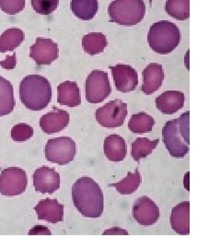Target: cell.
Wrapping results in <instances>:
<instances>
[{"label": "cell", "mask_w": 221, "mask_h": 249, "mask_svg": "<svg viewBox=\"0 0 221 249\" xmlns=\"http://www.w3.org/2000/svg\"><path fill=\"white\" fill-rule=\"evenodd\" d=\"M72 200L84 217L99 218L103 213V193L92 178L82 177L75 182L72 187Z\"/></svg>", "instance_id": "cell-1"}, {"label": "cell", "mask_w": 221, "mask_h": 249, "mask_svg": "<svg viewBox=\"0 0 221 249\" xmlns=\"http://www.w3.org/2000/svg\"><path fill=\"white\" fill-rule=\"evenodd\" d=\"M190 113H184L179 118L166 122L162 128L163 142L170 156L184 158L190 146Z\"/></svg>", "instance_id": "cell-2"}, {"label": "cell", "mask_w": 221, "mask_h": 249, "mask_svg": "<svg viewBox=\"0 0 221 249\" xmlns=\"http://www.w3.org/2000/svg\"><path fill=\"white\" fill-rule=\"evenodd\" d=\"M50 81L41 75H29L19 84V98L23 106L32 111H41L52 100Z\"/></svg>", "instance_id": "cell-3"}, {"label": "cell", "mask_w": 221, "mask_h": 249, "mask_svg": "<svg viewBox=\"0 0 221 249\" xmlns=\"http://www.w3.org/2000/svg\"><path fill=\"white\" fill-rule=\"evenodd\" d=\"M148 42L151 49L159 53L173 52L181 42L179 27L169 20H159L151 25L148 34Z\"/></svg>", "instance_id": "cell-4"}, {"label": "cell", "mask_w": 221, "mask_h": 249, "mask_svg": "<svg viewBox=\"0 0 221 249\" xmlns=\"http://www.w3.org/2000/svg\"><path fill=\"white\" fill-rule=\"evenodd\" d=\"M108 13L112 22L134 26L145 17L146 5L143 0H115L109 5Z\"/></svg>", "instance_id": "cell-5"}, {"label": "cell", "mask_w": 221, "mask_h": 249, "mask_svg": "<svg viewBox=\"0 0 221 249\" xmlns=\"http://www.w3.org/2000/svg\"><path fill=\"white\" fill-rule=\"evenodd\" d=\"M76 153V142L69 137H59L48 140L44 149L46 160L59 165L68 164L75 159Z\"/></svg>", "instance_id": "cell-6"}, {"label": "cell", "mask_w": 221, "mask_h": 249, "mask_svg": "<svg viewBox=\"0 0 221 249\" xmlns=\"http://www.w3.org/2000/svg\"><path fill=\"white\" fill-rule=\"evenodd\" d=\"M127 114V104L120 99H116L98 108L95 118L102 126L115 128L124 124Z\"/></svg>", "instance_id": "cell-7"}, {"label": "cell", "mask_w": 221, "mask_h": 249, "mask_svg": "<svg viewBox=\"0 0 221 249\" xmlns=\"http://www.w3.org/2000/svg\"><path fill=\"white\" fill-rule=\"evenodd\" d=\"M112 92V87L106 72L92 71L85 82L86 100L89 104L102 103Z\"/></svg>", "instance_id": "cell-8"}, {"label": "cell", "mask_w": 221, "mask_h": 249, "mask_svg": "<svg viewBox=\"0 0 221 249\" xmlns=\"http://www.w3.org/2000/svg\"><path fill=\"white\" fill-rule=\"evenodd\" d=\"M26 172L18 167H9L0 174V194L3 196L21 195L26 190Z\"/></svg>", "instance_id": "cell-9"}, {"label": "cell", "mask_w": 221, "mask_h": 249, "mask_svg": "<svg viewBox=\"0 0 221 249\" xmlns=\"http://www.w3.org/2000/svg\"><path fill=\"white\" fill-rule=\"evenodd\" d=\"M58 45L53 40L38 37L35 43L31 46L30 57L38 66L51 65L58 58Z\"/></svg>", "instance_id": "cell-10"}, {"label": "cell", "mask_w": 221, "mask_h": 249, "mask_svg": "<svg viewBox=\"0 0 221 249\" xmlns=\"http://www.w3.org/2000/svg\"><path fill=\"white\" fill-rule=\"evenodd\" d=\"M133 216L136 222L140 225L151 226L159 221V207L151 197L140 196L134 204Z\"/></svg>", "instance_id": "cell-11"}, {"label": "cell", "mask_w": 221, "mask_h": 249, "mask_svg": "<svg viewBox=\"0 0 221 249\" xmlns=\"http://www.w3.org/2000/svg\"><path fill=\"white\" fill-rule=\"evenodd\" d=\"M110 70L118 91L127 93L136 89L138 84V76L136 71L131 66L117 64L116 66H111Z\"/></svg>", "instance_id": "cell-12"}, {"label": "cell", "mask_w": 221, "mask_h": 249, "mask_svg": "<svg viewBox=\"0 0 221 249\" xmlns=\"http://www.w3.org/2000/svg\"><path fill=\"white\" fill-rule=\"evenodd\" d=\"M34 186L37 192L53 194L60 187L59 174L48 166H42L34 173Z\"/></svg>", "instance_id": "cell-13"}, {"label": "cell", "mask_w": 221, "mask_h": 249, "mask_svg": "<svg viewBox=\"0 0 221 249\" xmlns=\"http://www.w3.org/2000/svg\"><path fill=\"white\" fill-rule=\"evenodd\" d=\"M69 121L70 116L68 112L54 107V111L41 117L40 126L44 133L52 135L64 130L69 124Z\"/></svg>", "instance_id": "cell-14"}, {"label": "cell", "mask_w": 221, "mask_h": 249, "mask_svg": "<svg viewBox=\"0 0 221 249\" xmlns=\"http://www.w3.org/2000/svg\"><path fill=\"white\" fill-rule=\"evenodd\" d=\"M164 80V71L161 65L151 63L142 72V91L151 95L161 87Z\"/></svg>", "instance_id": "cell-15"}, {"label": "cell", "mask_w": 221, "mask_h": 249, "mask_svg": "<svg viewBox=\"0 0 221 249\" xmlns=\"http://www.w3.org/2000/svg\"><path fill=\"white\" fill-rule=\"evenodd\" d=\"M34 210L39 220H44L49 223L63 222L64 205L59 203L57 199H43L37 203Z\"/></svg>", "instance_id": "cell-16"}, {"label": "cell", "mask_w": 221, "mask_h": 249, "mask_svg": "<svg viewBox=\"0 0 221 249\" xmlns=\"http://www.w3.org/2000/svg\"><path fill=\"white\" fill-rule=\"evenodd\" d=\"M185 93L179 90H167L156 98V107L163 115H173L185 106Z\"/></svg>", "instance_id": "cell-17"}, {"label": "cell", "mask_w": 221, "mask_h": 249, "mask_svg": "<svg viewBox=\"0 0 221 249\" xmlns=\"http://www.w3.org/2000/svg\"><path fill=\"white\" fill-rule=\"evenodd\" d=\"M170 226L180 235L190 234V202L183 201L176 205L170 214Z\"/></svg>", "instance_id": "cell-18"}, {"label": "cell", "mask_w": 221, "mask_h": 249, "mask_svg": "<svg viewBox=\"0 0 221 249\" xmlns=\"http://www.w3.org/2000/svg\"><path fill=\"white\" fill-rule=\"evenodd\" d=\"M103 151L108 160L118 162L125 159L127 155V146L124 138L117 134H112L104 140Z\"/></svg>", "instance_id": "cell-19"}, {"label": "cell", "mask_w": 221, "mask_h": 249, "mask_svg": "<svg viewBox=\"0 0 221 249\" xmlns=\"http://www.w3.org/2000/svg\"><path fill=\"white\" fill-rule=\"evenodd\" d=\"M57 102L61 106L77 107L81 105L80 87L77 82L65 81L57 87Z\"/></svg>", "instance_id": "cell-20"}, {"label": "cell", "mask_w": 221, "mask_h": 249, "mask_svg": "<svg viewBox=\"0 0 221 249\" xmlns=\"http://www.w3.org/2000/svg\"><path fill=\"white\" fill-rule=\"evenodd\" d=\"M15 105L14 89L11 82L0 76V116L11 114Z\"/></svg>", "instance_id": "cell-21"}, {"label": "cell", "mask_w": 221, "mask_h": 249, "mask_svg": "<svg viewBox=\"0 0 221 249\" xmlns=\"http://www.w3.org/2000/svg\"><path fill=\"white\" fill-rule=\"evenodd\" d=\"M73 14L81 20H90L95 17L99 9L98 0H71Z\"/></svg>", "instance_id": "cell-22"}, {"label": "cell", "mask_w": 221, "mask_h": 249, "mask_svg": "<svg viewBox=\"0 0 221 249\" xmlns=\"http://www.w3.org/2000/svg\"><path fill=\"white\" fill-rule=\"evenodd\" d=\"M25 39L22 30L18 28H10L0 36V53L14 51Z\"/></svg>", "instance_id": "cell-23"}, {"label": "cell", "mask_w": 221, "mask_h": 249, "mask_svg": "<svg viewBox=\"0 0 221 249\" xmlns=\"http://www.w3.org/2000/svg\"><path fill=\"white\" fill-rule=\"evenodd\" d=\"M107 45V37L102 33H90L82 38V47L89 55L102 53Z\"/></svg>", "instance_id": "cell-24"}, {"label": "cell", "mask_w": 221, "mask_h": 249, "mask_svg": "<svg viewBox=\"0 0 221 249\" xmlns=\"http://www.w3.org/2000/svg\"><path fill=\"white\" fill-rule=\"evenodd\" d=\"M141 182V175L139 171L136 169L135 173H128L126 178L120 182L110 184L109 187H115L121 195H131L139 188Z\"/></svg>", "instance_id": "cell-25"}, {"label": "cell", "mask_w": 221, "mask_h": 249, "mask_svg": "<svg viewBox=\"0 0 221 249\" xmlns=\"http://www.w3.org/2000/svg\"><path fill=\"white\" fill-rule=\"evenodd\" d=\"M155 125V119L147 113H138L133 115L128 122V128L134 134L151 132Z\"/></svg>", "instance_id": "cell-26"}, {"label": "cell", "mask_w": 221, "mask_h": 249, "mask_svg": "<svg viewBox=\"0 0 221 249\" xmlns=\"http://www.w3.org/2000/svg\"><path fill=\"white\" fill-rule=\"evenodd\" d=\"M159 140L151 141L148 138H138L132 143L131 155L133 159L136 162H139L141 159L151 155L153 151L157 148Z\"/></svg>", "instance_id": "cell-27"}, {"label": "cell", "mask_w": 221, "mask_h": 249, "mask_svg": "<svg viewBox=\"0 0 221 249\" xmlns=\"http://www.w3.org/2000/svg\"><path fill=\"white\" fill-rule=\"evenodd\" d=\"M164 9L169 16L178 20L190 18V0H167Z\"/></svg>", "instance_id": "cell-28"}, {"label": "cell", "mask_w": 221, "mask_h": 249, "mask_svg": "<svg viewBox=\"0 0 221 249\" xmlns=\"http://www.w3.org/2000/svg\"><path fill=\"white\" fill-rule=\"evenodd\" d=\"M59 4V0H32V7L38 14L49 15L54 12Z\"/></svg>", "instance_id": "cell-29"}, {"label": "cell", "mask_w": 221, "mask_h": 249, "mask_svg": "<svg viewBox=\"0 0 221 249\" xmlns=\"http://www.w3.org/2000/svg\"><path fill=\"white\" fill-rule=\"evenodd\" d=\"M34 136V128L29 124H16L11 128V138L13 141L21 142H26L33 138Z\"/></svg>", "instance_id": "cell-30"}, {"label": "cell", "mask_w": 221, "mask_h": 249, "mask_svg": "<svg viewBox=\"0 0 221 249\" xmlns=\"http://www.w3.org/2000/svg\"><path fill=\"white\" fill-rule=\"evenodd\" d=\"M25 3V0H0V9L9 15H16L24 9Z\"/></svg>", "instance_id": "cell-31"}, {"label": "cell", "mask_w": 221, "mask_h": 249, "mask_svg": "<svg viewBox=\"0 0 221 249\" xmlns=\"http://www.w3.org/2000/svg\"><path fill=\"white\" fill-rule=\"evenodd\" d=\"M0 67L4 70H14L16 67V53H13L12 55H8L5 60L0 61Z\"/></svg>", "instance_id": "cell-32"}, {"label": "cell", "mask_w": 221, "mask_h": 249, "mask_svg": "<svg viewBox=\"0 0 221 249\" xmlns=\"http://www.w3.org/2000/svg\"><path fill=\"white\" fill-rule=\"evenodd\" d=\"M29 234L32 235H36V234H51V231L48 230L47 227L43 226V225H37L34 227L31 231H29Z\"/></svg>", "instance_id": "cell-33"}, {"label": "cell", "mask_w": 221, "mask_h": 249, "mask_svg": "<svg viewBox=\"0 0 221 249\" xmlns=\"http://www.w3.org/2000/svg\"><path fill=\"white\" fill-rule=\"evenodd\" d=\"M103 234L104 235H106V234H110V235H122V234H124V235H128L129 234V232L126 231V230H124V229H122V228H119V227H115V228H111V229H108L105 231H103Z\"/></svg>", "instance_id": "cell-34"}, {"label": "cell", "mask_w": 221, "mask_h": 249, "mask_svg": "<svg viewBox=\"0 0 221 249\" xmlns=\"http://www.w3.org/2000/svg\"><path fill=\"white\" fill-rule=\"evenodd\" d=\"M152 1H153V0H150V5H151V6H152Z\"/></svg>", "instance_id": "cell-35"}]
</instances>
